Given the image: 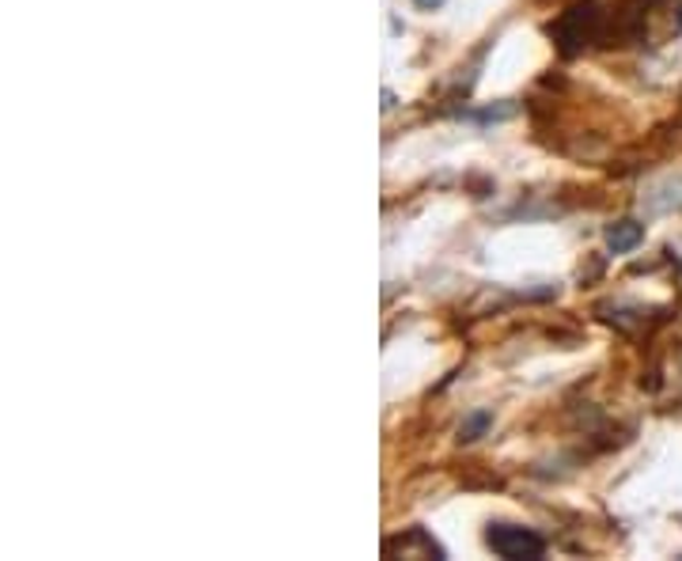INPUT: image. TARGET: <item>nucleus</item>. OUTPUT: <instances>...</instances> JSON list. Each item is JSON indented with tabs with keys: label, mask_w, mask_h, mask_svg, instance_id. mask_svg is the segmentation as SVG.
I'll return each mask as SVG.
<instances>
[{
	"label": "nucleus",
	"mask_w": 682,
	"mask_h": 561,
	"mask_svg": "<svg viewBox=\"0 0 682 561\" xmlns=\"http://www.w3.org/2000/svg\"><path fill=\"white\" fill-rule=\"evenodd\" d=\"M485 547L508 561H535L546 554L542 535L531 531V527H516V524H493L490 531H485Z\"/></svg>",
	"instance_id": "obj_1"
},
{
	"label": "nucleus",
	"mask_w": 682,
	"mask_h": 561,
	"mask_svg": "<svg viewBox=\"0 0 682 561\" xmlns=\"http://www.w3.org/2000/svg\"><path fill=\"white\" fill-rule=\"evenodd\" d=\"M414 4H417V8H425V12H432V8H440L443 0H414Z\"/></svg>",
	"instance_id": "obj_4"
},
{
	"label": "nucleus",
	"mask_w": 682,
	"mask_h": 561,
	"mask_svg": "<svg viewBox=\"0 0 682 561\" xmlns=\"http://www.w3.org/2000/svg\"><path fill=\"white\" fill-rule=\"evenodd\" d=\"M485 425H490V414H474V418L463 421V429H459V437L463 440H477L485 432Z\"/></svg>",
	"instance_id": "obj_3"
},
{
	"label": "nucleus",
	"mask_w": 682,
	"mask_h": 561,
	"mask_svg": "<svg viewBox=\"0 0 682 561\" xmlns=\"http://www.w3.org/2000/svg\"><path fill=\"white\" fill-rule=\"evenodd\" d=\"M645 240V228L637 220H618V224L607 228V246L614 254H629L634 246H641Z\"/></svg>",
	"instance_id": "obj_2"
}]
</instances>
